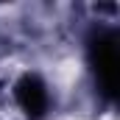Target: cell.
I'll return each instance as SVG.
<instances>
[{
  "instance_id": "cell-1",
  "label": "cell",
  "mask_w": 120,
  "mask_h": 120,
  "mask_svg": "<svg viewBox=\"0 0 120 120\" xmlns=\"http://www.w3.org/2000/svg\"><path fill=\"white\" fill-rule=\"evenodd\" d=\"M92 64H95V75H98V81H101V87L106 95H115L117 92V42H115V36H101V39H95V45H92Z\"/></svg>"
},
{
  "instance_id": "cell-2",
  "label": "cell",
  "mask_w": 120,
  "mask_h": 120,
  "mask_svg": "<svg viewBox=\"0 0 120 120\" xmlns=\"http://www.w3.org/2000/svg\"><path fill=\"white\" fill-rule=\"evenodd\" d=\"M14 103H17V109L25 115V117H42L45 112H48V103H50V98H48V87L36 78V75H25V78H20L17 84H14Z\"/></svg>"
}]
</instances>
